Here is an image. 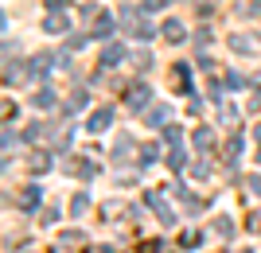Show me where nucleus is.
I'll list each match as a JSON object with an SVG mask.
<instances>
[{
  "label": "nucleus",
  "instance_id": "obj_1",
  "mask_svg": "<svg viewBox=\"0 0 261 253\" xmlns=\"http://www.w3.org/2000/svg\"><path fill=\"white\" fill-rule=\"evenodd\" d=\"M109 121H113V109H98L94 117H90V129H94V132H101Z\"/></svg>",
  "mask_w": 261,
  "mask_h": 253
},
{
  "label": "nucleus",
  "instance_id": "obj_2",
  "mask_svg": "<svg viewBox=\"0 0 261 253\" xmlns=\"http://www.w3.org/2000/svg\"><path fill=\"white\" fill-rule=\"evenodd\" d=\"M164 35H168V39H172V43H179V39H184V23H164Z\"/></svg>",
  "mask_w": 261,
  "mask_h": 253
},
{
  "label": "nucleus",
  "instance_id": "obj_3",
  "mask_svg": "<svg viewBox=\"0 0 261 253\" xmlns=\"http://www.w3.org/2000/svg\"><path fill=\"white\" fill-rule=\"evenodd\" d=\"M148 98H152V94H148V90H133V109H141V105H148Z\"/></svg>",
  "mask_w": 261,
  "mask_h": 253
},
{
  "label": "nucleus",
  "instance_id": "obj_4",
  "mask_svg": "<svg viewBox=\"0 0 261 253\" xmlns=\"http://www.w3.org/2000/svg\"><path fill=\"white\" fill-rule=\"evenodd\" d=\"M35 105H39V109L55 105V94H51V90H39V94H35Z\"/></svg>",
  "mask_w": 261,
  "mask_h": 253
},
{
  "label": "nucleus",
  "instance_id": "obj_5",
  "mask_svg": "<svg viewBox=\"0 0 261 253\" xmlns=\"http://www.w3.org/2000/svg\"><path fill=\"white\" fill-rule=\"evenodd\" d=\"M121 59H125V47H117V43H113V47L106 51V66H109V63H121Z\"/></svg>",
  "mask_w": 261,
  "mask_h": 253
},
{
  "label": "nucleus",
  "instance_id": "obj_6",
  "mask_svg": "<svg viewBox=\"0 0 261 253\" xmlns=\"http://www.w3.org/2000/svg\"><path fill=\"white\" fill-rule=\"evenodd\" d=\"M47 32H66V16H51V20H47Z\"/></svg>",
  "mask_w": 261,
  "mask_h": 253
},
{
  "label": "nucleus",
  "instance_id": "obj_7",
  "mask_svg": "<svg viewBox=\"0 0 261 253\" xmlns=\"http://www.w3.org/2000/svg\"><path fill=\"white\" fill-rule=\"evenodd\" d=\"M35 199H39V191H35V187H28V195L20 199V207H35Z\"/></svg>",
  "mask_w": 261,
  "mask_h": 253
},
{
  "label": "nucleus",
  "instance_id": "obj_8",
  "mask_svg": "<svg viewBox=\"0 0 261 253\" xmlns=\"http://www.w3.org/2000/svg\"><path fill=\"white\" fill-rule=\"evenodd\" d=\"M250 187H253V191L261 195V176H253V179H250Z\"/></svg>",
  "mask_w": 261,
  "mask_h": 253
},
{
  "label": "nucleus",
  "instance_id": "obj_9",
  "mask_svg": "<svg viewBox=\"0 0 261 253\" xmlns=\"http://www.w3.org/2000/svg\"><path fill=\"white\" fill-rule=\"evenodd\" d=\"M164 4H168V0H148V8H164Z\"/></svg>",
  "mask_w": 261,
  "mask_h": 253
},
{
  "label": "nucleus",
  "instance_id": "obj_10",
  "mask_svg": "<svg viewBox=\"0 0 261 253\" xmlns=\"http://www.w3.org/2000/svg\"><path fill=\"white\" fill-rule=\"evenodd\" d=\"M257 132H261V129H257Z\"/></svg>",
  "mask_w": 261,
  "mask_h": 253
}]
</instances>
